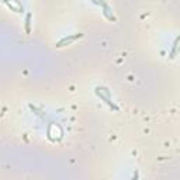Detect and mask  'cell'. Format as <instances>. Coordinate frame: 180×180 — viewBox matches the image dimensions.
Here are the masks:
<instances>
[{"mask_svg":"<svg viewBox=\"0 0 180 180\" xmlns=\"http://www.w3.org/2000/svg\"><path fill=\"white\" fill-rule=\"evenodd\" d=\"M82 35L83 34H75V35H72V37H65V38H63V40H61L59 41V42H58L56 44V47L58 48H59V47H63V45L65 44H69V42H73V41L75 40H78V38H80V37H82Z\"/></svg>","mask_w":180,"mask_h":180,"instance_id":"cell-1","label":"cell"},{"mask_svg":"<svg viewBox=\"0 0 180 180\" xmlns=\"http://www.w3.org/2000/svg\"><path fill=\"white\" fill-rule=\"evenodd\" d=\"M96 93H97V96H99V97H101V99H103V100H104L105 103H107V104L110 105L111 108H114V110H118V107H117V105H114V104H113V103H111V100H110V97H105L104 94H101V93L99 92V90H97V89H96Z\"/></svg>","mask_w":180,"mask_h":180,"instance_id":"cell-2","label":"cell"},{"mask_svg":"<svg viewBox=\"0 0 180 180\" xmlns=\"http://www.w3.org/2000/svg\"><path fill=\"white\" fill-rule=\"evenodd\" d=\"M177 44H179V37L175 40V44H173V48H172V52H170V58L173 59V58L176 56V51H177Z\"/></svg>","mask_w":180,"mask_h":180,"instance_id":"cell-3","label":"cell"},{"mask_svg":"<svg viewBox=\"0 0 180 180\" xmlns=\"http://www.w3.org/2000/svg\"><path fill=\"white\" fill-rule=\"evenodd\" d=\"M30 23H31V13H28L26 16V31L30 32Z\"/></svg>","mask_w":180,"mask_h":180,"instance_id":"cell-4","label":"cell"},{"mask_svg":"<svg viewBox=\"0 0 180 180\" xmlns=\"http://www.w3.org/2000/svg\"><path fill=\"white\" fill-rule=\"evenodd\" d=\"M136 179H138V173H136V172H135V175H134V177H132V180H136Z\"/></svg>","mask_w":180,"mask_h":180,"instance_id":"cell-5","label":"cell"}]
</instances>
